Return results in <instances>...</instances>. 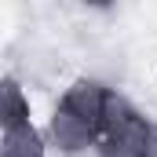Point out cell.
<instances>
[{
  "instance_id": "cell-4",
  "label": "cell",
  "mask_w": 157,
  "mask_h": 157,
  "mask_svg": "<svg viewBox=\"0 0 157 157\" xmlns=\"http://www.w3.org/2000/svg\"><path fill=\"white\" fill-rule=\"evenodd\" d=\"M0 124H4V132L7 128H22V124H33L29 121V99H26L22 84L15 77L0 80Z\"/></svg>"
},
{
  "instance_id": "cell-1",
  "label": "cell",
  "mask_w": 157,
  "mask_h": 157,
  "mask_svg": "<svg viewBox=\"0 0 157 157\" xmlns=\"http://www.w3.org/2000/svg\"><path fill=\"white\" fill-rule=\"evenodd\" d=\"M110 91H113V88H106L102 80H91V77H77L73 84H70V88H66V91H62V102H59V110L73 113V117H77V121H84L88 128H95V135H99Z\"/></svg>"
},
{
  "instance_id": "cell-6",
  "label": "cell",
  "mask_w": 157,
  "mask_h": 157,
  "mask_svg": "<svg viewBox=\"0 0 157 157\" xmlns=\"http://www.w3.org/2000/svg\"><path fill=\"white\" fill-rule=\"evenodd\" d=\"M146 157H157V124H150V143H146Z\"/></svg>"
},
{
  "instance_id": "cell-5",
  "label": "cell",
  "mask_w": 157,
  "mask_h": 157,
  "mask_svg": "<svg viewBox=\"0 0 157 157\" xmlns=\"http://www.w3.org/2000/svg\"><path fill=\"white\" fill-rule=\"evenodd\" d=\"M0 157H48L44 135H40L33 124L7 128V132H4V139H0Z\"/></svg>"
},
{
  "instance_id": "cell-2",
  "label": "cell",
  "mask_w": 157,
  "mask_h": 157,
  "mask_svg": "<svg viewBox=\"0 0 157 157\" xmlns=\"http://www.w3.org/2000/svg\"><path fill=\"white\" fill-rule=\"evenodd\" d=\"M150 124L139 110L128 121H121L117 128H110L99 139V157H146V143H150Z\"/></svg>"
},
{
  "instance_id": "cell-3",
  "label": "cell",
  "mask_w": 157,
  "mask_h": 157,
  "mask_svg": "<svg viewBox=\"0 0 157 157\" xmlns=\"http://www.w3.org/2000/svg\"><path fill=\"white\" fill-rule=\"evenodd\" d=\"M48 135H51V143H55L62 154H80V150H88V146H99L95 128H88L84 121H77L73 113H66V110H55V113H51Z\"/></svg>"
}]
</instances>
